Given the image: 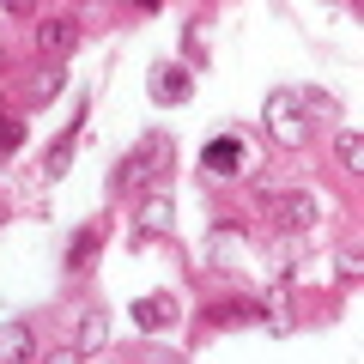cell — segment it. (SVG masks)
Masks as SVG:
<instances>
[{
    "label": "cell",
    "mask_w": 364,
    "mask_h": 364,
    "mask_svg": "<svg viewBox=\"0 0 364 364\" xmlns=\"http://www.w3.org/2000/svg\"><path fill=\"white\" fill-rule=\"evenodd\" d=\"M79 122H85V116H79ZM79 122L67 128V140H61V146L49 152V176H61V170H67V158H73V140H79Z\"/></svg>",
    "instance_id": "8fae6325"
},
{
    "label": "cell",
    "mask_w": 364,
    "mask_h": 364,
    "mask_svg": "<svg viewBox=\"0 0 364 364\" xmlns=\"http://www.w3.org/2000/svg\"><path fill=\"white\" fill-rule=\"evenodd\" d=\"M188 91H195V73H188V67H176V61L152 67V97L158 104H182Z\"/></svg>",
    "instance_id": "7a4b0ae2"
},
{
    "label": "cell",
    "mask_w": 364,
    "mask_h": 364,
    "mask_svg": "<svg viewBox=\"0 0 364 364\" xmlns=\"http://www.w3.org/2000/svg\"><path fill=\"white\" fill-rule=\"evenodd\" d=\"M91 249H97V225H85V231H79L73 243H67V267L79 273V267H85V261H91Z\"/></svg>",
    "instance_id": "9c48e42d"
},
{
    "label": "cell",
    "mask_w": 364,
    "mask_h": 364,
    "mask_svg": "<svg viewBox=\"0 0 364 364\" xmlns=\"http://www.w3.org/2000/svg\"><path fill=\"white\" fill-rule=\"evenodd\" d=\"M31 352H37V340H31L25 322H6V328H0V364H31Z\"/></svg>",
    "instance_id": "277c9868"
},
{
    "label": "cell",
    "mask_w": 364,
    "mask_h": 364,
    "mask_svg": "<svg viewBox=\"0 0 364 364\" xmlns=\"http://www.w3.org/2000/svg\"><path fill=\"white\" fill-rule=\"evenodd\" d=\"M170 213H176V200H170V195H146V207H140V231H170Z\"/></svg>",
    "instance_id": "8992f818"
},
{
    "label": "cell",
    "mask_w": 364,
    "mask_h": 364,
    "mask_svg": "<svg viewBox=\"0 0 364 364\" xmlns=\"http://www.w3.org/2000/svg\"><path fill=\"white\" fill-rule=\"evenodd\" d=\"M200 164H207L213 176H237V170H243V140H231V134H219V140H207V152H200Z\"/></svg>",
    "instance_id": "3957f363"
},
{
    "label": "cell",
    "mask_w": 364,
    "mask_h": 364,
    "mask_svg": "<svg viewBox=\"0 0 364 364\" xmlns=\"http://www.w3.org/2000/svg\"><path fill=\"white\" fill-rule=\"evenodd\" d=\"M18 140H25V128H18V122H0V152H13Z\"/></svg>",
    "instance_id": "4fadbf2b"
},
{
    "label": "cell",
    "mask_w": 364,
    "mask_h": 364,
    "mask_svg": "<svg viewBox=\"0 0 364 364\" xmlns=\"http://www.w3.org/2000/svg\"><path fill=\"white\" fill-rule=\"evenodd\" d=\"M340 164H346V170H364V140H358V134H340Z\"/></svg>",
    "instance_id": "30bf717a"
},
{
    "label": "cell",
    "mask_w": 364,
    "mask_h": 364,
    "mask_svg": "<svg viewBox=\"0 0 364 364\" xmlns=\"http://www.w3.org/2000/svg\"><path fill=\"white\" fill-rule=\"evenodd\" d=\"M140 164H146V158H140V152H134V158H122V170H116V188H128V182H134V176H140Z\"/></svg>",
    "instance_id": "7c38bea8"
},
{
    "label": "cell",
    "mask_w": 364,
    "mask_h": 364,
    "mask_svg": "<svg viewBox=\"0 0 364 364\" xmlns=\"http://www.w3.org/2000/svg\"><path fill=\"white\" fill-rule=\"evenodd\" d=\"M170 316H176V304H170L164 291H152V298H140V304H134V322H140V328H164Z\"/></svg>",
    "instance_id": "5b68a950"
},
{
    "label": "cell",
    "mask_w": 364,
    "mask_h": 364,
    "mask_svg": "<svg viewBox=\"0 0 364 364\" xmlns=\"http://www.w3.org/2000/svg\"><path fill=\"white\" fill-rule=\"evenodd\" d=\"M104 340H109V322H104V310H85V316H79V346H104Z\"/></svg>",
    "instance_id": "ba28073f"
},
{
    "label": "cell",
    "mask_w": 364,
    "mask_h": 364,
    "mask_svg": "<svg viewBox=\"0 0 364 364\" xmlns=\"http://www.w3.org/2000/svg\"><path fill=\"white\" fill-rule=\"evenodd\" d=\"M73 37H79L73 18H43V25H37V43H43V49H73Z\"/></svg>",
    "instance_id": "52a82bcc"
},
{
    "label": "cell",
    "mask_w": 364,
    "mask_h": 364,
    "mask_svg": "<svg viewBox=\"0 0 364 364\" xmlns=\"http://www.w3.org/2000/svg\"><path fill=\"white\" fill-rule=\"evenodd\" d=\"M49 364H79V352H49Z\"/></svg>",
    "instance_id": "5bb4252c"
},
{
    "label": "cell",
    "mask_w": 364,
    "mask_h": 364,
    "mask_svg": "<svg viewBox=\"0 0 364 364\" xmlns=\"http://www.w3.org/2000/svg\"><path fill=\"white\" fill-rule=\"evenodd\" d=\"M267 134H273L279 146H304V134H310V128H304L291 91H273V97H267Z\"/></svg>",
    "instance_id": "6da1fadb"
}]
</instances>
